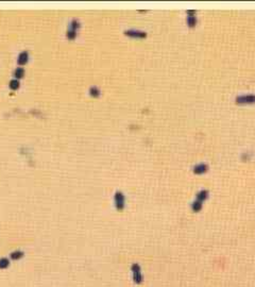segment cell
<instances>
[{
  "label": "cell",
  "mask_w": 255,
  "mask_h": 287,
  "mask_svg": "<svg viewBox=\"0 0 255 287\" xmlns=\"http://www.w3.org/2000/svg\"><path fill=\"white\" fill-rule=\"evenodd\" d=\"M131 275H132V281L135 285H140L144 282V275L141 266L138 263H133L131 265Z\"/></svg>",
  "instance_id": "obj_1"
},
{
  "label": "cell",
  "mask_w": 255,
  "mask_h": 287,
  "mask_svg": "<svg viewBox=\"0 0 255 287\" xmlns=\"http://www.w3.org/2000/svg\"><path fill=\"white\" fill-rule=\"evenodd\" d=\"M80 27H81V24L78 19H73L68 24V27H67V31H66V37L70 41H73L74 38L77 37V34H78V31L80 30Z\"/></svg>",
  "instance_id": "obj_2"
},
{
  "label": "cell",
  "mask_w": 255,
  "mask_h": 287,
  "mask_svg": "<svg viewBox=\"0 0 255 287\" xmlns=\"http://www.w3.org/2000/svg\"><path fill=\"white\" fill-rule=\"evenodd\" d=\"M114 205L118 212H122L125 208V196L122 191L117 190L114 195Z\"/></svg>",
  "instance_id": "obj_3"
},
{
  "label": "cell",
  "mask_w": 255,
  "mask_h": 287,
  "mask_svg": "<svg viewBox=\"0 0 255 287\" xmlns=\"http://www.w3.org/2000/svg\"><path fill=\"white\" fill-rule=\"evenodd\" d=\"M28 61H29V52L26 50L21 51L18 54V56H17V64H18V66L19 67L25 66L28 63Z\"/></svg>",
  "instance_id": "obj_4"
},
{
  "label": "cell",
  "mask_w": 255,
  "mask_h": 287,
  "mask_svg": "<svg viewBox=\"0 0 255 287\" xmlns=\"http://www.w3.org/2000/svg\"><path fill=\"white\" fill-rule=\"evenodd\" d=\"M9 257H10V260L14 261V262H16V261H20L25 257V252L22 251V250H19V249L14 250V251H12L11 253H10Z\"/></svg>",
  "instance_id": "obj_5"
},
{
  "label": "cell",
  "mask_w": 255,
  "mask_h": 287,
  "mask_svg": "<svg viewBox=\"0 0 255 287\" xmlns=\"http://www.w3.org/2000/svg\"><path fill=\"white\" fill-rule=\"evenodd\" d=\"M125 34L131 36V37H136V38H144L146 37V33L143 31H136V30H129L125 31Z\"/></svg>",
  "instance_id": "obj_6"
},
{
  "label": "cell",
  "mask_w": 255,
  "mask_h": 287,
  "mask_svg": "<svg viewBox=\"0 0 255 287\" xmlns=\"http://www.w3.org/2000/svg\"><path fill=\"white\" fill-rule=\"evenodd\" d=\"M11 266V260L10 257L3 256L0 257V270H7Z\"/></svg>",
  "instance_id": "obj_7"
},
{
  "label": "cell",
  "mask_w": 255,
  "mask_h": 287,
  "mask_svg": "<svg viewBox=\"0 0 255 287\" xmlns=\"http://www.w3.org/2000/svg\"><path fill=\"white\" fill-rule=\"evenodd\" d=\"M208 198V191L206 189H202L197 193V196H196V200L200 201V202H204L205 200Z\"/></svg>",
  "instance_id": "obj_8"
},
{
  "label": "cell",
  "mask_w": 255,
  "mask_h": 287,
  "mask_svg": "<svg viewBox=\"0 0 255 287\" xmlns=\"http://www.w3.org/2000/svg\"><path fill=\"white\" fill-rule=\"evenodd\" d=\"M207 169H208L207 165L199 164V165H197V166L194 168V172H195L196 175H203V174H205V172L207 171Z\"/></svg>",
  "instance_id": "obj_9"
},
{
  "label": "cell",
  "mask_w": 255,
  "mask_h": 287,
  "mask_svg": "<svg viewBox=\"0 0 255 287\" xmlns=\"http://www.w3.org/2000/svg\"><path fill=\"white\" fill-rule=\"evenodd\" d=\"M13 74H14V79L19 80V79H21V78H24V76H25V68H24V67H17V68L14 70V72H13Z\"/></svg>",
  "instance_id": "obj_10"
},
{
  "label": "cell",
  "mask_w": 255,
  "mask_h": 287,
  "mask_svg": "<svg viewBox=\"0 0 255 287\" xmlns=\"http://www.w3.org/2000/svg\"><path fill=\"white\" fill-rule=\"evenodd\" d=\"M202 206H203V203L198 200H195L194 202L191 203V209L195 213H199L201 209H202Z\"/></svg>",
  "instance_id": "obj_11"
},
{
  "label": "cell",
  "mask_w": 255,
  "mask_h": 287,
  "mask_svg": "<svg viewBox=\"0 0 255 287\" xmlns=\"http://www.w3.org/2000/svg\"><path fill=\"white\" fill-rule=\"evenodd\" d=\"M19 86H20L19 80H17V79H12L11 81H10V83H9V87H10V89L13 90V92H15V90H17V89H18V88H19Z\"/></svg>",
  "instance_id": "obj_12"
},
{
  "label": "cell",
  "mask_w": 255,
  "mask_h": 287,
  "mask_svg": "<svg viewBox=\"0 0 255 287\" xmlns=\"http://www.w3.org/2000/svg\"><path fill=\"white\" fill-rule=\"evenodd\" d=\"M100 90L97 88L96 86H92L91 88H89V95L92 96V97H94V98H97V97H99L100 96Z\"/></svg>",
  "instance_id": "obj_13"
}]
</instances>
